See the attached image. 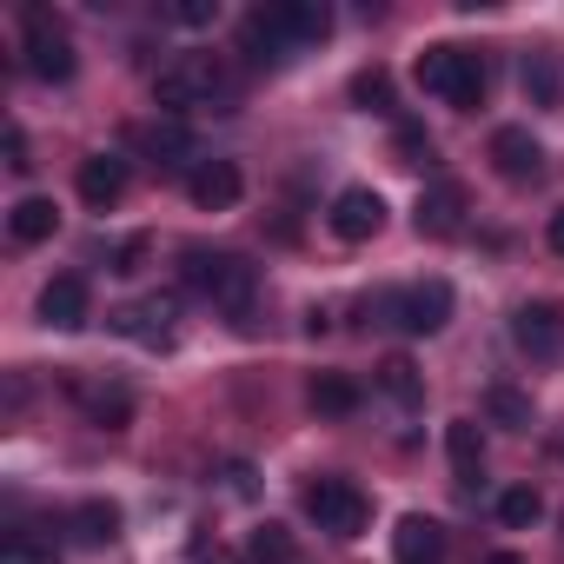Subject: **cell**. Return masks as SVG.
I'll return each mask as SVG.
<instances>
[{
	"mask_svg": "<svg viewBox=\"0 0 564 564\" xmlns=\"http://www.w3.org/2000/svg\"><path fill=\"white\" fill-rule=\"evenodd\" d=\"M306 405H313L319 419H352V412L366 405V392H359V379H352V372H313Z\"/></svg>",
	"mask_w": 564,
	"mask_h": 564,
	"instance_id": "7402d4cb",
	"label": "cell"
},
{
	"mask_svg": "<svg viewBox=\"0 0 564 564\" xmlns=\"http://www.w3.org/2000/svg\"><path fill=\"white\" fill-rule=\"evenodd\" d=\"M392 557L399 564H445V524L425 518V511H405L399 531H392Z\"/></svg>",
	"mask_w": 564,
	"mask_h": 564,
	"instance_id": "ac0fdd59",
	"label": "cell"
},
{
	"mask_svg": "<svg viewBox=\"0 0 564 564\" xmlns=\"http://www.w3.org/2000/svg\"><path fill=\"white\" fill-rule=\"evenodd\" d=\"M41 326H54V333H80L87 319H94V286H87V272H54L47 286H41Z\"/></svg>",
	"mask_w": 564,
	"mask_h": 564,
	"instance_id": "30bf717a",
	"label": "cell"
},
{
	"mask_svg": "<svg viewBox=\"0 0 564 564\" xmlns=\"http://www.w3.org/2000/svg\"><path fill=\"white\" fill-rule=\"evenodd\" d=\"M180 279H186L206 306H219L226 319H239V326L259 306V265L246 252H232V246H186L180 252Z\"/></svg>",
	"mask_w": 564,
	"mask_h": 564,
	"instance_id": "7a4b0ae2",
	"label": "cell"
},
{
	"mask_svg": "<svg viewBox=\"0 0 564 564\" xmlns=\"http://www.w3.org/2000/svg\"><path fill=\"white\" fill-rule=\"evenodd\" d=\"M67 531H74V544L107 551V544L120 538V505H113V498H80V505L67 511Z\"/></svg>",
	"mask_w": 564,
	"mask_h": 564,
	"instance_id": "44dd1931",
	"label": "cell"
},
{
	"mask_svg": "<svg viewBox=\"0 0 564 564\" xmlns=\"http://www.w3.org/2000/svg\"><path fill=\"white\" fill-rule=\"evenodd\" d=\"M352 107L399 120V94H392V74H386V67H359V74H352Z\"/></svg>",
	"mask_w": 564,
	"mask_h": 564,
	"instance_id": "4316f807",
	"label": "cell"
},
{
	"mask_svg": "<svg viewBox=\"0 0 564 564\" xmlns=\"http://www.w3.org/2000/svg\"><path fill=\"white\" fill-rule=\"evenodd\" d=\"M186 199H193L199 213H232V206L246 199V173H239L232 160H199L193 180H186Z\"/></svg>",
	"mask_w": 564,
	"mask_h": 564,
	"instance_id": "5bb4252c",
	"label": "cell"
},
{
	"mask_svg": "<svg viewBox=\"0 0 564 564\" xmlns=\"http://www.w3.org/2000/svg\"><path fill=\"white\" fill-rule=\"evenodd\" d=\"M379 392H386L399 412H419V405H425V372H419L405 352H392V359L379 366Z\"/></svg>",
	"mask_w": 564,
	"mask_h": 564,
	"instance_id": "cb8c5ba5",
	"label": "cell"
},
{
	"mask_svg": "<svg viewBox=\"0 0 564 564\" xmlns=\"http://www.w3.org/2000/svg\"><path fill=\"white\" fill-rule=\"evenodd\" d=\"M272 28L286 34V47H319L326 34H333V8L326 0H272Z\"/></svg>",
	"mask_w": 564,
	"mask_h": 564,
	"instance_id": "9a60e30c",
	"label": "cell"
},
{
	"mask_svg": "<svg viewBox=\"0 0 564 564\" xmlns=\"http://www.w3.org/2000/svg\"><path fill=\"white\" fill-rule=\"evenodd\" d=\"M54 232H61V206H54L47 193H28V199L8 206V239H14V246H41V239H54Z\"/></svg>",
	"mask_w": 564,
	"mask_h": 564,
	"instance_id": "ffe728a7",
	"label": "cell"
},
{
	"mask_svg": "<svg viewBox=\"0 0 564 564\" xmlns=\"http://www.w3.org/2000/svg\"><path fill=\"white\" fill-rule=\"evenodd\" d=\"M21 67L34 80H47V87H67L80 74V54H74L67 28L41 8V0H28V8H21Z\"/></svg>",
	"mask_w": 564,
	"mask_h": 564,
	"instance_id": "5b68a950",
	"label": "cell"
},
{
	"mask_svg": "<svg viewBox=\"0 0 564 564\" xmlns=\"http://www.w3.org/2000/svg\"><path fill=\"white\" fill-rule=\"evenodd\" d=\"M491 166H498V180L531 186V180H544V140L531 127H498L491 133Z\"/></svg>",
	"mask_w": 564,
	"mask_h": 564,
	"instance_id": "8fae6325",
	"label": "cell"
},
{
	"mask_svg": "<svg viewBox=\"0 0 564 564\" xmlns=\"http://www.w3.org/2000/svg\"><path fill=\"white\" fill-rule=\"evenodd\" d=\"M445 452H452L458 478H478L485 471V432H478V419H452L445 425Z\"/></svg>",
	"mask_w": 564,
	"mask_h": 564,
	"instance_id": "d4e9b609",
	"label": "cell"
},
{
	"mask_svg": "<svg viewBox=\"0 0 564 564\" xmlns=\"http://www.w3.org/2000/svg\"><path fill=\"white\" fill-rule=\"evenodd\" d=\"M0 564H61V538L54 524H14L0 544Z\"/></svg>",
	"mask_w": 564,
	"mask_h": 564,
	"instance_id": "603a6c76",
	"label": "cell"
},
{
	"mask_svg": "<svg viewBox=\"0 0 564 564\" xmlns=\"http://www.w3.org/2000/svg\"><path fill=\"white\" fill-rule=\"evenodd\" d=\"M153 100L160 113L173 120H193V113H239V80L219 54H173L160 74H153Z\"/></svg>",
	"mask_w": 564,
	"mask_h": 564,
	"instance_id": "6da1fadb",
	"label": "cell"
},
{
	"mask_svg": "<svg viewBox=\"0 0 564 564\" xmlns=\"http://www.w3.org/2000/svg\"><path fill=\"white\" fill-rule=\"evenodd\" d=\"M213 564H226V557H213Z\"/></svg>",
	"mask_w": 564,
	"mask_h": 564,
	"instance_id": "8d00e7d4",
	"label": "cell"
},
{
	"mask_svg": "<svg viewBox=\"0 0 564 564\" xmlns=\"http://www.w3.org/2000/svg\"><path fill=\"white\" fill-rule=\"evenodd\" d=\"M8 166H14V173H28V166H34V160H28V133H21V127H8Z\"/></svg>",
	"mask_w": 564,
	"mask_h": 564,
	"instance_id": "836d02e7",
	"label": "cell"
},
{
	"mask_svg": "<svg viewBox=\"0 0 564 564\" xmlns=\"http://www.w3.org/2000/svg\"><path fill=\"white\" fill-rule=\"evenodd\" d=\"M173 313H180V306L153 293V300H140V306H120V313H113V333L160 352V346H173Z\"/></svg>",
	"mask_w": 564,
	"mask_h": 564,
	"instance_id": "2e32d148",
	"label": "cell"
},
{
	"mask_svg": "<svg viewBox=\"0 0 564 564\" xmlns=\"http://www.w3.org/2000/svg\"><path fill=\"white\" fill-rule=\"evenodd\" d=\"M518 87H524V100H531V107H557V94H564V80H557V61H551V54H524V67H518Z\"/></svg>",
	"mask_w": 564,
	"mask_h": 564,
	"instance_id": "484cf974",
	"label": "cell"
},
{
	"mask_svg": "<svg viewBox=\"0 0 564 564\" xmlns=\"http://www.w3.org/2000/svg\"><path fill=\"white\" fill-rule=\"evenodd\" d=\"M538 518H544V498H538L531 485H505V491H498V524L524 531V524H538Z\"/></svg>",
	"mask_w": 564,
	"mask_h": 564,
	"instance_id": "4dcf8cb0",
	"label": "cell"
},
{
	"mask_svg": "<svg viewBox=\"0 0 564 564\" xmlns=\"http://www.w3.org/2000/svg\"><path fill=\"white\" fill-rule=\"evenodd\" d=\"M511 346H518L524 359H538V366L564 359V306H551V300H524V306L511 313Z\"/></svg>",
	"mask_w": 564,
	"mask_h": 564,
	"instance_id": "9c48e42d",
	"label": "cell"
},
{
	"mask_svg": "<svg viewBox=\"0 0 564 564\" xmlns=\"http://www.w3.org/2000/svg\"><path fill=\"white\" fill-rule=\"evenodd\" d=\"M326 226H333V239H346V246H366V239H379V226H386V199H379L372 186H346V193L333 199Z\"/></svg>",
	"mask_w": 564,
	"mask_h": 564,
	"instance_id": "4fadbf2b",
	"label": "cell"
},
{
	"mask_svg": "<svg viewBox=\"0 0 564 564\" xmlns=\"http://www.w3.org/2000/svg\"><path fill=\"white\" fill-rule=\"evenodd\" d=\"M140 259H147V239H120L113 246V272H140Z\"/></svg>",
	"mask_w": 564,
	"mask_h": 564,
	"instance_id": "d6a6232c",
	"label": "cell"
},
{
	"mask_svg": "<svg viewBox=\"0 0 564 564\" xmlns=\"http://www.w3.org/2000/svg\"><path fill=\"white\" fill-rule=\"evenodd\" d=\"M485 419L505 432H531V392L518 386H485Z\"/></svg>",
	"mask_w": 564,
	"mask_h": 564,
	"instance_id": "83f0119b",
	"label": "cell"
},
{
	"mask_svg": "<svg viewBox=\"0 0 564 564\" xmlns=\"http://www.w3.org/2000/svg\"><path fill=\"white\" fill-rule=\"evenodd\" d=\"M127 140H133V147H140V160H147V166H160V173H186V180H193V166L206 160V153H199V133H193L186 120H173V113H160V120L133 127Z\"/></svg>",
	"mask_w": 564,
	"mask_h": 564,
	"instance_id": "52a82bcc",
	"label": "cell"
},
{
	"mask_svg": "<svg viewBox=\"0 0 564 564\" xmlns=\"http://www.w3.org/2000/svg\"><path fill=\"white\" fill-rule=\"evenodd\" d=\"M239 54H246V67H265V74L293 61V47H286V34H279V28H272V14H265V8H252V14L239 21Z\"/></svg>",
	"mask_w": 564,
	"mask_h": 564,
	"instance_id": "d6986e66",
	"label": "cell"
},
{
	"mask_svg": "<svg viewBox=\"0 0 564 564\" xmlns=\"http://www.w3.org/2000/svg\"><path fill=\"white\" fill-rule=\"evenodd\" d=\"M74 186H80V199H87L94 213H107V206L127 193V153H87L80 173H74Z\"/></svg>",
	"mask_w": 564,
	"mask_h": 564,
	"instance_id": "e0dca14e",
	"label": "cell"
},
{
	"mask_svg": "<svg viewBox=\"0 0 564 564\" xmlns=\"http://www.w3.org/2000/svg\"><path fill=\"white\" fill-rule=\"evenodd\" d=\"M392 147H399V160H405V166H438V147H432V133H425L419 120H405V113L392 120Z\"/></svg>",
	"mask_w": 564,
	"mask_h": 564,
	"instance_id": "f546056e",
	"label": "cell"
},
{
	"mask_svg": "<svg viewBox=\"0 0 564 564\" xmlns=\"http://www.w3.org/2000/svg\"><path fill=\"white\" fill-rule=\"evenodd\" d=\"M544 246H551V252H557V259H564V206H557V213H551V219H544Z\"/></svg>",
	"mask_w": 564,
	"mask_h": 564,
	"instance_id": "e575fe53",
	"label": "cell"
},
{
	"mask_svg": "<svg viewBox=\"0 0 564 564\" xmlns=\"http://www.w3.org/2000/svg\"><path fill=\"white\" fill-rule=\"evenodd\" d=\"M300 505H306V518H313L326 538H359L366 518H372V505H366V491H359L352 478H313Z\"/></svg>",
	"mask_w": 564,
	"mask_h": 564,
	"instance_id": "8992f818",
	"label": "cell"
},
{
	"mask_svg": "<svg viewBox=\"0 0 564 564\" xmlns=\"http://www.w3.org/2000/svg\"><path fill=\"white\" fill-rule=\"evenodd\" d=\"M359 326H399L412 339H432L452 326V286L445 279H412V286H379L359 300Z\"/></svg>",
	"mask_w": 564,
	"mask_h": 564,
	"instance_id": "3957f363",
	"label": "cell"
},
{
	"mask_svg": "<svg viewBox=\"0 0 564 564\" xmlns=\"http://www.w3.org/2000/svg\"><path fill=\"white\" fill-rule=\"evenodd\" d=\"M173 28H213L219 21V0H166V8H160Z\"/></svg>",
	"mask_w": 564,
	"mask_h": 564,
	"instance_id": "1f68e13d",
	"label": "cell"
},
{
	"mask_svg": "<svg viewBox=\"0 0 564 564\" xmlns=\"http://www.w3.org/2000/svg\"><path fill=\"white\" fill-rule=\"evenodd\" d=\"M485 564H524V557H518V551H491Z\"/></svg>",
	"mask_w": 564,
	"mask_h": 564,
	"instance_id": "d590c367",
	"label": "cell"
},
{
	"mask_svg": "<svg viewBox=\"0 0 564 564\" xmlns=\"http://www.w3.org/2000/svg\"><path fill=\"white\" fill-rule=\"evenodd\" d=\"M67 399H74V405L87 412V425H100V432H127L133 412H140L133 386H120V379H94V372H74V379H67Z\"/></svg>",
	"mask_w": 564,
	"mask_h": 564,
	"instance_id": "ba28073f",
	"label": "cell"
},
{
	"mask_svg": "<svg viewBox=\"0 0 564 564\" xmlns=\"http://www.w3.org/2000/svg\"><path fill=\"white\" fill-rule=\"evenodd\" d=\"M412 80L432 94V100H445V107H458V113H471V107H485V87H491V67H485V54L478 47H458V41H438V47H425L419 54V67H412Z\"/></svg>",
	"mask_w": 564,
	"mask_h": 564,
	"instance_id": "277c9868",
	"label": "cell"
},
{
	"mask_svg": "<svg viewBox=\"0 0 564 564\" xmlns=\"http://www.w3.org/2000/svg\"><path fill=\"white\" fill-rule=\"evenodd\" d=\"M246 564H293V531L272 518L259 531H246Z\"/></svg>",
	"mask_w": 564,
	"mask_h": 564,
	"instance_id": "f1b7e54d",
	"label": "cell"
},
{
	"mask_svg": "<svg viewBox=\"0 0 564 564\" xmlns=\"http://www.w3.org/2000/svg\"><path fill=\"white\" fill-rule=\"evenodd\" d=\"M465 213H471L465 186H458V180H432V186L419 193V206H412V226H419L425 239H452V232H465Z\"/></svg>",
	"mask_w": 564,
	"mask_h": 564,
	"instance_id": "7c38bea8",
	"label": "cell"
}]
</instances>
